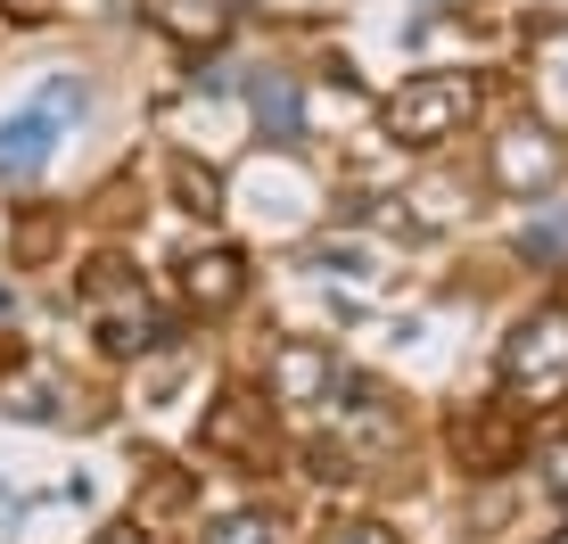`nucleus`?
<instances>
[{"label":"nucleus","mask_w":568,"mask_h":544,"mask_svg":"<svg viewBox=\"0 0 568 544\" xmlns=\"http://www.w3.org/2000/svg\"><path fill=\"white\" fill-rule=\"evenodd\" d=\"M322 544H396V536L379 520H338V528H322Z\"/></svg>","instance_id":"obj_15"},{"label":"nucleus","mask_w":568,"mask_h":544,"mask_svg":"<svg viewBox=\"0 0 568 544\" xmlns=\"http://www.w3.org/2000/svg\"><path fill=\"white\" fill-rule=\"evenodd\" d=\"M17 314V298H9V281H0V322H9Z\"/></svg>","instance_id":"obj_17"},{"label":"nucleus","mask_w":568,"mask_h":544,"mask_svg":"<svg viewBox=\"0 0 568 544\" xmlns=\"http://www.w3.org/2000/svg\"><path fill=\"white\" fill-rule=\"evenodd\" d=\"M346 387L338 355H329V339H281L264 355V396L288 404V413H313V404H329Z\"/></svg>","instance_id":"obj_5"},{"label":"nucleus","mask_w":568,"mask_h":544,"mask_svg":"<svg viewBox=\"0 0 568 544\" xmlns=\"http://www.w3.org/2000/svg\"><path fill=\"white\" fill-rule=\"evenodd\" d=\"M511 248H519V264H527V272H552V264H568V199H536Z\"/></svg>","instance_id":"obj_9"},{"label":"nucleus","mask_w":568,"mask_h":544,"mask_svg":"<svg viewBox=\"0 0 568 544\" xmlns=\"http://www.w3.org/2000/svg\"><path fill=\"white\" fill-rule=\"evenodd\" d=\"M560 149H544V124H519L511 141H503V182H536V190H552L560 182Z\"/></svg>","instance_id":"obj_11"},{"label":"nucleus","mask_w":568,"mask_h":544,"mask_svg":"<svg viewBox=\"0 0 568 544\" xmlns=\"http://www.w3.org/2000/svg\"><path fill=\"white\" fill-rule=\"evenodd\" d=\"M247 298V256L240 248H190L182 256V305L190 314H231V305Z\"/></svg>","instance_id":"obj_6"},{"label":"nucleus","mask_w":568,"mask_h":544,"mask_svg":"<svg viewBox=\"0 0 568 544\" xmlns=\"http://www.w3.org/2000/svg\"><path fill=\"white\" fill-rule=\"evenodd\" d=\"M469 115H478V83L469 74H413V83L387 91L379 124H387L396 149H445Z\"/></svg>","instance_id":"obj_3"},{"label":"nucleus","mask_w":568,"mask_h":544,"mask_svg":"<svg viewBox=\"0 0 568 544\" xmlns=\"http://www.w3.org/2000/svg\"><path fill=\"white\" fill-rule=\"evenodd\" d=\"M141 17L182 50H214L231 26H240V0H141Z\"/></svg>","instance_id":"obj_7"},{"label":"nucleus","mask_w":568,"mask_h":544,"mask_svg":"<svg viewBox=\"0 0 568 544\" xmlns=\"http://www.w3.org/2000/svg\"><path fill=\"white\" fill-rule=\"evenodd\" d=\"M247 413H256L247 396H223L206 413L199 437H206V454H231V462H247V471H264V462H272V421H264V430H247Z\"/></svg>","instance_id":"obj_8"},{"label":"nucleus","mask_w":568,"mask_h":544,"mask_svg":"<svg viewBox=\"0 0 568 544\" xmlns=\"http://www.w3.org/2000/svg\"><path fill=\"white\" fill-rule=\"evenodd\" d=\"M173 190H182V215H199V223H214V215H223V182H214V173L206 165H173Z\"/></svg>","instance_id":"obj_13"},{"label":"nucleus","mask_w":568,"mask_h":544,"mask_svg":"<svg viewBox=\"0 0 568 544\" xmlns=\"http://www.w3.org/2000/svg\"><path fill=\"white\" fill-rule=\"evenodd\" d=\"M527 462H536V478L568 503V437H536V445H527Z\"/></svg>","instance_id":"obj_14"},{"label":"nucleus","mask_w":568,"mask_h":544,"mask_svg":"<svg viewBox=\"0 0 568 544\" xmlns=\"http://www.w3.org/2000/svg\"><path fill=\"white\" fill-rule=\"evenodd\" d=\"M100 544H149V528H141V520H124V528H108Z\"/></svg>","instance_id":"obj_16"},{"label":"nucleus","mask_w":568,"mask_h":544,"mask_svg":"<svg viewBox=\"0 0 568 544\" xmlns=\"http://www.w3.org/2000/svg\"><path fill=\"white\" fill-rule=\"evenodd\" d=\"M74 305L91 314V330H100V346L108 355H149L156 339H165V314L149 305V289H141V272H124L115 256H100L74 281Z\"/></svg>","instance_id":"obj_2"},{"label":"nucleus","mask_w":568,"mask_h":544,"mask_svg":"<svg viewBox=\"0 0 568 544\" xmlns=\"http://www.w3.org/2000/svg\"><path fill=\"white\" fill-rule=\"evenodd\" d=\"M83 108H91V83H83V74H50L33 108L0 115V182H33V173L58 158L67 115H83Z\"/></svg>","instance_id":"obj_4"},{"label":"nucleus","mask_w":568,"mask_h":544,"mask_svg":"<svg viewBox=\"0 0 568 544\" xmlns=\"http://www.w3.org/2000/svg\"><path fill=\"white\" fill-rule=\"evenodd\" d=\"M247 108H256L264 141H281V149L305 132V115H297V83H288V74H256V83H247Z\"/></svg>","instance_id":"obj_10"},{"label":"nucleus","mask_w":568,"mask_h":544,"mask_svg":"<svg viewBox=\"0 0 568 544\" xmlns=\"http://www.w3.org/2000/svg\"><path fill=\"white\" fill-rule=\"evenodd\" d=\"M560 396H568V298H544L503 339V404L511 413H544Z\"/></svg>","instance_id":"obj_1"},{"label":"nucleus","mask_w":568,"mask_h":544,"mask_svg":"<svg viewBox=\"0 0 568 544\" xmlns=\"http://www.w3.org/2000/svg\"><path fill=\"white\" fill-rule=\"evenodd\" d=\"M190 544H281L272 512H214L206 528H190Z\"/></svg>","instance_id":"obj_12"},{"label":"nucleus","mask_w":568,"mask_h":544,"mask_svg":"<svg viewBox=\"0 0 568 544\" xmlns=\"http://www.w3.org/2000/svg\"><path fill=\"white\" fill-rule=\"evenodd\" d=\"M17 17H42V0H17Z\"/></svg>","instance_id":"obj_18"}]
</instances>
